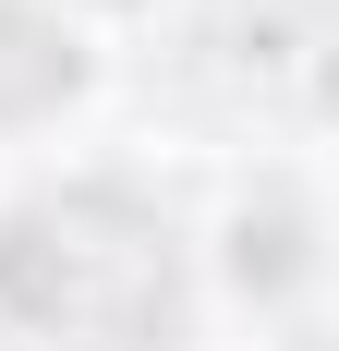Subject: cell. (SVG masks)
<instances>
[{
	"instance_id": "cell-1",
	"label": "cell",
	"mask_w": 339,
	"mask_h": 351,
	"mask_svg": "<svg viewBox=\"0 0 339 351\" xmlns=\"http://www.w3.org/2000/svg\"><path fill=\"white\" fill-rule=\"evenodd\" d=\"M0 303L49 339H97V351H145L182 315V254L134 194H36L0 218Z\"/></svg>"
},
{
	"instance_id": "cell-3",
	"label": "cell",
	"mask_w": 339,
	"mask_h": 351,
	"mask_svg": "<svg viewBox=\"0 0 339 351\" xmlns=\"http://www.w3.org/2000/svg\"><path fill=\"white\" fill-rule=\"evenodd\" d=\"M291 243H303V230H291V218H242V279H291V267H303V254H291Z\"/></svg>"
},
{
	"instance_id": "cell-2",
	"label": "cell",
	"mask_w": 339,
	"mask_h": 351,
	"mask_svg": "<svg viewBox=\"0 0 339 351\" xmlns=\"http://www.w3.org/2000/svg\"><path fill=\"white\" fill-rule=\"evenodd\" d=\"M73 85H85V49H73L49 12L0 0V121H36V109H61Z\"/></svg>"
}]
</instances>
